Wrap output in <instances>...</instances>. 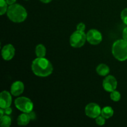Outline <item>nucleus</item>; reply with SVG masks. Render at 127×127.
<instances>
[{
    "instance_id": "f257e3e1",
    "label": "nucleus",
    "mask_w": 127,
    "mask_h": 127,
    "mask_svg": "<svg viewBox=\"0 0 127 127\" xmlns=\"http://www.w3.org/2000/svg\"><path fill=\"white\" fill-rule=\"evenodd\" d=\"M32 70L37 76L47 77L52 74L53 68L48 60L37 57L32 62Z\"/></svg>"
},
{
    "instance_id": "f03ea898",
    "label": "nucleus",
    "mask_w": 127,
    "mask_h": 127,
    "mask_svg": "<svg viewBox=\"0 0 127 127\" xmlns=\"http://www.w3.org/2000/svg\"><path fill=\"white\" fill-rule=\"evenodd\" d=\"M7 16L11 21L16 23L22 22L27 17L26 9L19 4L9 5L7 8Z\"/></svg>"
},
{
    "instance_id": "7ed1b4c3",
    "label": "nucleus",
    "mask_w": 127,
    "mask_h": 127,
    "mask_svg": "<svg viewBox=\"0 0 127 127\" xmlns=\"http://www.w3.org/2000/svg\"><path fill=\"white\" fill-rule=\"evenodd\" d=\"M112 52L114 57L120 62L127 60V41L124 39L115 41L112 45Z\"/></svg>"
},
{
    "instance_id": "20e7f679",
    "label": "nucleus",
    "mask_w": 127,
    "mask_h": 127,
    "mask_svg": "<svg viewBox=\"0 0 127 127\" xmlns=\"http://www.w3.org/2000/svg\"><path fill=\"white\" fill-rule=\"evenodd\" d=\"M14 104L18 110L26 114L32 112L33 109V102L31 99L26 97H17L14 100Z\"/></svg>"
},
{
    "instance_id": "39448f33",
    "label": "nucleus",
    "mask_w": 127,
    "mask_h": 127,
    "mask_svg": "<svg viewBox=\"0 0 127 127\" xmlns=\"http://www.w3.org/2000/svg\"><path fill=\"white\" fill-rule=\"evenodd\" d=\"M87 40L86 35L84 31H78L73 32L69 38V43L71 47L74 48H80L85 44Z\"/></svg>"
},
{
    "instance_id": "423d86ee",
    "label": "nucleus",
    "mask_w": 127,
    "mask_h": 127,
    "mask_svg": "<svg viewBox=\"0 0 127 127\" xmlns=\"http://www.w3.org/2000/svg\"><path fill=\"white\" fill-rule=\"evenodd\" d=\"M101 109L98 104L95 103H89L85 108V114L91 119H96L101 114Z\"/></svg>"
},
{
    "instance_id": "0eeeda50",
    "label": "nucleus",
    "mask_w": 127,
    "mask_h": 127,
    "mask_svg": "<svg viewBox=\"0 0 127 127\" xmlns=\"http://www.w3.org/2000/svg\"><path fill=\"white\" fill-rule=\"evenodd\" d=\"M87 41L91 45H98L102 40V35L99 31L91 29L86 34Z\"/></svg>"
},
{
    "instance_id": "6e6552de",
    "label": "nucleus",
    "mask_w": 127,
    "mask_h": 127,
    "mask_svg": "<svg viewBox=\"0 0 127 127\" xmlns=\"http://www.w3.org/2000/svg\"><path fill=\"white\" fill-rule=\"evenodd\" d=\"M103 88L107 92L111 93L116 89L117 87V81L116 78L112 75L107 76L103 81Z\"/></svg>"
},
{
    "instance_id": "1a4fd4ad",
    "label": "nucleus",
    "mask_w": 127,
    "mask_h": 127,
    "mask_svg": "<svg viewBox=\"0 0 127 127\" xmlns=\"http://www.w3.org/2000/svg\"><path fill=\"white\" fill-rule=\"evenodd\" d=\"M12 103V97L7 91H3L0 94V107L6 109L11 106Z\"/></svg>"
},
{
    "instance_id": "9d476101",
    "label": "nucleus",
    "mask_w": 127,
    "mask_h": 127,
    "mask_svg": "<svg viewBox=\"0 0 127 127\" xmlns=\"http://www.w3.org/2000/svg\"><path fill=\"white\" fill-rule=\"evenodd\" d=\"M2 58L4 60L9 61L12 60L15 55V48L11 44L6 45L1 50Z\"/></svg>"
},
{
    "instance_id": "9b49d317",
    "label": "nucleus",
    "mask_w": 127,
    "mask_h": 127,
    "mask_svg": "<svg viewBox=\"0 0 127 127\" xmlns=\"http://www.w3.org/2000/svg\"><path fill=\"white\" fill-rule=\"evenodd\" d=\"M24 90V85L23 83L19 81L14 82L11 88V93L14 96H19L22 94Z\"/></svg>"
},
{
    "instance_id": "f8f14e48",
    "label": "nucleus",
    "mask_w": 127,
    "mask_h": 127,
    "mask_svg": "<svg viewBox=\"0 0 127 127\" xmlns=\"http://www.w3.org/2000/svg\"><path fill=\"white\" fill-rule=\"evenodd\" d=\"M30 120H31V119H30L28 114L23 113V114L19 115L17 122V124L20 126H26L27 124H29Z\"/></svg>"
},
{
    "instance_id": "ddd939ff",
    "label": "nucleus",
    "mask_w": 127,
    "mask_h": 127,
    "mask_svg": "<svg viewBox=\"0 0 127 127\" xmlns=\"http://www.w3.org/2000/svg\"><path fill=\"white\" fill-rule=\"evenodd\" d=\"M96 71L99 75L104 76L107 75L110 72V69L109 67L105 64H100L97 66L96 68Z\"/></svg>"
},
{
    "instance_id": "4468645a",
    "label": "nucleus",
    "mask_w": 127,
    "mask_h": 127,
    "mask_svg": "<svg viewBox=\"0 0 127 127\" xmlns=\"http://www.w3.org/2000/svg\"><path fill=\"white\" fill-rule=\"evenodd\" d=\"M114 110L110 106H106L103 108L101 110L102 116L104 117L105 119H108L112 117L114 115Z\"/></svg>"
},
{
    "instance_id": "2eb2a0df",
    "label": "nucleus",
    "mask_w": 127,
    "mask_h": 127,
    "mask_svg": "<svg viewBox=\"0 0 127 127\" xmlns=\"http://www.w3.org/2000/svg\"><path fill=\"white\" fill-rule=\"evenodd\" d=\"M35 54L38 58H44L46 55L45 47L42 44H38L35 48Z\"/></svg>"
},
{
    "instance_id": "dca6fc26",
    "label": "nucleus",
    "mask_w": 127,
    "mask_h": 127,
    "mask_svg": "<svg viewBox=\"0 0 127 127\" xmlns=\"http://www.w3.org/2000/svg\"><path fill=\"white\" fill-rule=\"evenodd\" d=\"M1 127H9L11 125V119L7 115H4L1 118L0 122Z\"/></svg>"
},
{
    "instance_id": "f3484780",
    "label": "nucleus",
    "mask_w": 127,
    "mask_h": 127,
    "mask_svg": "<svg viewBox=\"0 0 127 127\" xmlns=\"http://www.w3.org/2000/svg\"><path fill=\"white\" fill-rule=\"evenodd\" d=\"M7 3L6 0H0V14H4L7 11Z\"/></svg>"
},
{
    "instance_id": "a211bd4d",
    "label": "nucleus",
    "mask_w": 127,
    "mask_h": 127,
    "mask_svg": "<svg viewBox=\"0 0 127 127\" xmlns=\"http://www.w3.org/2000/svg\"><path fill=\"white\" fill-rule=\"evenodd\" d=\"M121 98V94L117 91H114L110 93V99L115 102H118L120 100Z\"/></svg>"
},
{
    "instance_id": "6ab92c4d",
    "label": "nucleus",
    "mask_w": 127,
    "mask_h": 127,
    "mask_svg": "<svg viewBox=\"0 0 127 127\" xmlns=\"http://www.w3.org/2000/svg\"><path fill=\"white\" fill-rule=\"evenodd\" d=\"M105 119L104 117L100 116V115H99V117H97L95 119V122H96V124H97L98 125H99V126H102V125H104L105 123Z\"/></svg>"
},
{
    "instance_id": "aec40b11",
    "label": "nucleus",
    "mask_w": 127,
    "mask_h": 127,
    "mask_svg": "<svg viewBox=\"0 0 127 127\" xmlns=\"http://www.w3.org/2000/svg\"><path fill=\"white\" fill-rule=\"evenodd\" d=\"M121 19L123 22L127 26V8L124 9L121 12Z\"/></svg>"
},
{
    "instance_id": "412c9836",
    "label": "nucleus",
    "mask_w": 127,
    "mask_h": 127,
    "mask_svg": "<svg viewBox=\"0 0 127 127\" xmlns=\"http://www.w3.org/2000/svg\"><path fill=\"white\" fill-rule=\"evenodd\" d=\"M77 30L78 31H84L86 29V26L84 23L83 22H81V23L78 24V26H77Z\"/></svg>"
},
{
    "instance_id": "4be33fe9",
    "label": "nucleus",
    "mask_w": 127,
    "mask_h": 127,
    "mask_svg": "<svg viewBox=\"0 0 127 127\" xmlns=\"http://www.w3.org/2000/svg\"><path fill=\"white\" fill-rule=\"evenodd\" d=\"M28 115H29V116L31 120H35V119L36 114H35V113L33 111V110H32V112H31L28 113Z\"/></svg>"
},
{
    "instance_id": "5701e85b",
    "label": "nucleus",
    "mask_w": 127,
    "mask_h": 127,
    "mask_svg": "<svg viewBox=\"0 0 127 127\" xmlns=\"http://www.w3.org/2000/svg\"><path fill=\"white\" fill-rule=\"evenodd\" d=\"M4 111L5 114H6V115H10V114H11V113H12V110L10 107H7L6 108V109H4Z\"/></svg>"
},
{
    "instance_id": "b1692460",
    "label": "nucleus",
    "mask_w": 127,
    "mask_h": 127,
    "mask_svg": "<svg viewBox=\"0 0 127 127\" xmlns=\"http://www.w3.org/2000/svg\"><path fill=\"white\" fill-rule=\"evenodd\" d=\"M122 37H123V38H124L125 40L127 41V27H125V28L124 29V31H123Z\"/></svg>"
},
{
    "instance_id": "393cba45",
    "label": "nucleus",
    "mask_w": 127,
    "mask_h": 127,
    "mask_svg": "<svg viewBox=\"0 0 127 127\" xmlns=\"http://www.w3.org/2000/svg\"><path fill=\"white\" fill-rule=\"evenodd\" d=\"M6 2H7V4L9 5H12L15 4V2H16V0H6Z\"/></svg>"
},
{
    "instance_id": "a878e982",
    "label": "nucleus",
    "mask_w": 127,
    "mask_h": 127,
    "mask_svg": "<svg viewBox=\"0 0 127 127\" xmlns=\"http://www.w3.org/2000/svg\"><path fill=\"white\" fill-rule=\"evenodd\" d=\"M40 1L42 2H43V3L47 4V3H49V2H50L52 0H40Z\"/></svg>"
},
{
    "instance_id": "bb28decb",
    "label": "nucleus",
    "mask_w": 127,
    "mask_h": 127,
    "mask_svg": "<svg viewBox=\"0 0 127 127\" xmlns=\"http://www.w3.org/2000/svg\"><path fill=\"white\" fill-rule=\"evenodd\" d=\"M26 1H27V0H26Z\"/></svg>"
}]
</instances>
